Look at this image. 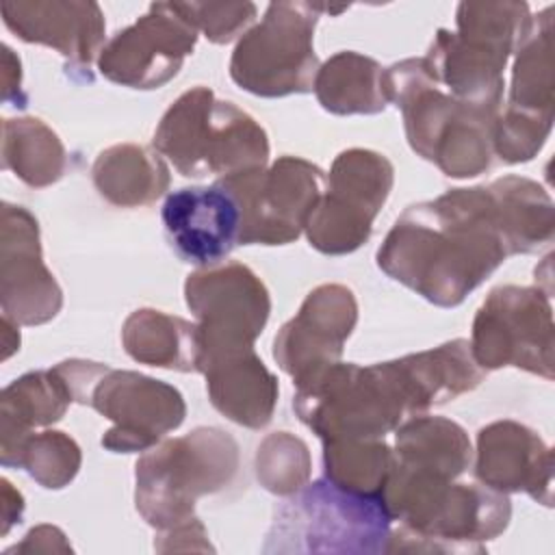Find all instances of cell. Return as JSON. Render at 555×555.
<instances>
[{
    "instance_id": "obj_29",
    "label": "cell",
    "mask_w": 555,
    "mask_h": 555,
    "mask_svg": "<svg viewBox=\"0 0 555 555\" xmlns=\"http://www.w3.org/2000/svg\"><path fill=\"white\" fill-rule=\"evenodd\" d=\"M2 167L24 184L41 189L67 171V152L59 134L39 117H13L2 124Z\"/></svg>"
},
{
    "instance_id": "obj_6",
    "label": "cell",
    "mask_w": 555,
    "mask_h": 555,
    "mask_svg": "<svg viewBox=\"0 0 555 555\" xmlns=\"http://www.w3.org/2000/svg\"><path fill=\"white\" fill-rule=\"evenodd\" d=\"M152 145L184 178H225L264 167L269 160L264 128L234 102L217 100L202 85L184 91L165 111Z\"/></svg>"
},
{
    "instance_id": "obj_20",
    "label": "cell",
    "mask_w": 555,
    "mask_h": 555,
    "mask_svg": "<svg viewBox=\"0 0 555 555\" xmlns=\"http://www.w3.org/2000/svg\"><path fill=\"white\" fill-rule=\"evenodd\" d=\"M475 477L503 494L525 492L553 505V449L522 423L505 418L479 429Z\"/></svg>"
},
{
    "instance_id": "obj_8",
    "label": "cell",
    "mask_w": 555,
    "mask_h": 555,
    "mask_svg": "<svg viewBox=\"0 0 555 555\" xmlns=\"http://www.w3.org/2000/svg\"><path fill=\"white\" fill-rule=\"evenodd\" d=\"M134 505L156 531L191 520L195 503L232 483L238 444L219 427H195L147 449L134 466Z\"/></svg>"
},
{
    "instance_id": "obj_15",
    "label": "cell",
    "mask_w": 555,
    "mask_h": 555,
    "mask_svg": "<svg viewBox=\"0 0 555 555\" xmlns=\"http://www.w3.org/2000/svg\"><path fill=\"white\" fill-rule=\"evenodd\" d=\"M197 30L180 2H154L134 24L115 33L98 56L100 74L130 89H160L193 54Z\"/></svg>"
},
{
    "instance_id": "obj_25",
    "label": "cell",
    "mask_w": 555,
    "mask_h": 555,
    "mask_svg": "<svg viewBox=\"0 0 555 555\" xmlns=\"http://www.w3.org/2000/svg\"><path fill=\"white\" fill-rule=\"evenodd\" d=\"M395 431V455L401 468L457 479L470 466L468 434L451 418L418 414Z\"/></svg>"
},
{
    "instance_id": "obj_33",
    "label": "cell",
    "mask_w": 555,
    "mask_h": 555,
    "mask_svg": "<svg viewBox=\"0 0 555 555\" xmlns=\"http://www.w3.org/2000/svg\"><path fill=\"white\" fill-rule=\"evenodd\" d=\"M186 20L212 43H230L256 20L254 2H180Z\"/></svg>"
},
{
    "instance_id": "obj_4",
    "label": "cell",
    "mask_w": 555,
    "mask_h": 555,
    "mask_svg": "<svg viewBox=\"0 0 555 555\" xmlns=\"http://www.w3.org/2000/svg\"><path fill=\"white\" fill-rule=\"evenodd\" d=\"M384 89L405 126L410 147L449 178H475L492 167L494 121L501 111L481 108L444 91L423 56L384 69Z\"/></svg>"
},
{
    "instance_id": "obj_18",
    "label": "cell",
    "mask_w": 555,
    "mask_h": 555,
    "mask_svg": "<svg viewBox=\"0 0 555 555\" xmlns=\"http://www.w3.org/2000/svg\"><path fill=\"white\" fill-rule=\"evenodd\" d=\"M4 26L26 43L61 52L74 78L93 80L91 63L104 48L106 22L98 2L78 0H7L0 4Z\"/></svg>"
},
{
    "instance_id": "obj_36",
    "label": "cell",
    "mask_w": 555,
    "mask_h": 555,
    "mask_svg": "<svg viewBox=\"0 0 555 555\" xmlns=\"http://www.w3.org/2000/svg\"><path fill=\"white\" fill-rule=\"evenodd\" d=\"M2 74H4V87L2 98L4 102H15V106H26V98L22 93V65L20 59L13 54L9 46H2Z\"/></svg>"
},
{
    "instance_id": "obj_5",
    "label": "cell",
    "mask_w": 555,
    "mask_h": 555,
    "mask_svg": "<svg viewBox=\"0 0 555 555\" xmlns=\"http://www.w3.org/2000/svg\"><path fill=\"white\" fill-rule=\"evenodd\" d=\"M457 30L440 28L423 56L434 80L457 100L499 111L507 59L531 26L527 2H460Z\"/></svg>"
},
{
    "instance_id": "obj_1",
    "label": "cell",
    "mask_w": 555,
    "mask_h": 555,
    "mask_svg": "<svg viewBox=\"0 0 555 555\" xmlns=\"http://www.w3.org/2000/svg\"><path fill=\"white\" fill-rule=\"evenodd\" d=\"M486 371L466 338L377 364L334 362L299 379L293 410L321 440L384 438L408 416L475 390Z\"/></svg>"
},
{
    "instance_id": "obj_32",
    "label": "cell",
    "mask_w": 555,
    "mask_h": 555,
    "mask_svg": "<svg viewBox=\"0 0 555 555\" xmlns=\"http://www.w3.org/2000/svg\"><path fill=\"white\" fill-rule=\"evenodd\" d=\"M310 468L308 444L288 431L269 434L258 444L256 477L260 486L273 494L288 496L304 488L310 479Z\"/></svg>"
},
{
    "instance_id": "obj_26",
    "label": "cell",
    "mask_w": 555,
    "mask_h": 555,
    "mask_svg": "<svg viewBox=\"0 0 555 555\" xmlns=\"http://www.w3.org/2000/svg\"><path fill=\"white\" fill-rule=\"evenodd\" d=\"M126 353L147 366L199 373L197 325L154 308L134 310L121 327Z\"/></svg>"
},
{
    "instance_id": "obj_10",
    "label": "cell",
    "mask_w": 555,
    "mask_h": 555,
    "mask_svg": "<svg viewBox=\"0 0 555 555\" xmlns=\"http://www.w3.org/2000/svg\"><path fill=\"white\" fill-rule=\"evenodd\" d=\"M470 353L483 371L516 366L544 379L555 377V330L548 291L505 284L477 308Z\"/></svg>"
},
{
    "instance_id": "obj_24",
    "label": "cell",
    "mask_w": 555,
    "mask_h": 555,
    "mask_svg": "<svg viewBox=\"0 0 555 555\" xmlns=\"http://www.w3.org/2000/svg\"><path fill=\"white\" fill-rule=\"evenodd\" d=\"M553 9L531 17V26L516 48L512 87L503 113L553 121L555 61H553Z\"/></svg>"
},
{
    "instance_id": "obj_12",
    "label": "cell",
    "mask_w": 555,
    "mask_h": 555,
    "mask_svg": "<svg viewBox=\"0 0 555 555\" xmlns=\"http://www.w3.org/2000/svg\"><path fill=\"white\" fill-rule=\"evenodd\" d=\"M392 184L395 167L384 154L364 147L340 152L304 228L310 247L327 256H343L364 245Z\"/></svg>"
},
{
    "instance_id": "obj_38",
    "label": "cell",
    "mask_w": 555,
    "mask_h": 555,
    "mask_svg": "<svg viewBox=\"0 0 555 555\" xmlns=\"http://www.w3.org/2000/svg\"><path fill=\"white\" fill-rule=\"evenodd\" d=\"M17 349H20L17 323L11 321L9 317H2V360H7Z\"/></svg>"
},
{
    "instance_id": "obj_31",
    "label": "cell",
    "mask_w": 555,
    "mask_h": 555,
    "mask_svg": "<svg viewBox=\"0 0 555 555\" xmlns=\"http://www.w3.org/2000/svg\"><path fill=\"white\" fill-rule=\"evenodd\" d=\"M0 462L2 466L24 468L41 488L61 490L78 475L82 453L78 442L65 431L46 429L26 436L20 447L7 457H0Z\"/></svg>"
},
{
    "instance_id": "obj_11",
    "label": "cell",
    "mask_w": 555,
    "mask_h": 555,
    "mask_svg": "<svg viewBox=\"0 0 555 555\" xmlns=\"http://www.w3.org/2000/svg\"><path fill=\"white\" fill-rule=\"evenodd\" d=\"M327 173L299 156H280L269 167L247 169L217 182L241 212V245H286L301 236L312 208L325 191Z\"/></svg>"
},
{
    "instance_id": "obj_35",
    "label": "cell",
    "mask_w": 555,
    "mask_h": 555,
    "mask_svg": "<svg viewBox=\"0 0 555 555\" xmlns=\"http://www.w3.org/2000/svg\"><path fill=\"white\" fill-rule=\"evenodd\" d=\"M41 553V551H72L65 533L52 525H39L24 535V542L9 548L7 553Z\"/></svg>"
},
{
    "instance_id": "obj_19",
    "label": "cell",
    "mask_w": 555,
    "mask_h": 555,
    "mask_svg": "<svg viewBox=\"0 0 555 555\" xmlns=\"http://www.w3.org/2000/svg\"><path fill=\"white\" fill-rule=\"evenodd\" d=\"M160 217L171 249L199 269L223 262L238 245V204L219 182L171 191L163 202Z\"/></svg>"
},
{
    "instance_id": "obj_30",
    "label": "cell",
    "mask_w": 555,
    "mask_h": 555,
    "mask_svg": "<svg viewBox=\"0 0 555 555\" xmlns=\"http://www.w3.org/2000/svg\"><path fill=\"white\" fill-rule=\"evenodd\" d=\"M397 464L384 438L323 440L325 479L358 494H379Z\"/></svg>"
},
{
    "instance_id": "obj_21",
    "label": "cell",
    "mask_w": 555,
    "mask_h": 555,
    "mask_svg": "<svg viewBox=\"0 0 555 555\" xmlns=\"http://www.w3.org/2000/svg\"><path fill=\"white\" fill-rule=\"evenodd\" d=\"M212 408L236 425L260 429L269 425L278 403V377L256 356L254 347L210 358L202 371Z\"/></svg>"
},
{
    "instance_id": "obj_7",
    "label": "cell",
    "mask_w": 555,
    "mask_h": 555,
    "mask_svg": "<svg viewBox=\"0 0 555 555\" xmlns=\"http://www.w3.org/2000/svg\"><path fill=\"white\" fill-rule=\"evenodd\" d=\"M392 516L379 494H358L330 479L306 483L275 507L264 553H386Z\"/></svg>"
},
{
    "instance_id": "obj_2",
    "label": "cell",
    "mask_w": 555,
    "mask_h": 555,
    "mask_svg": "<svg viewBox=\"0 0 555 555\" xmlns=\"http://www.w3.org/2000/svg\"><path fill=\"white\" fill-rule=\"evenodd\" d=\"M514 256L488 184L408 206L377 249V267L440 308L460 306Z\"/></svg>"
},
{
    "instance_id": "obj_17",
    "label": "cell",
    "mask_w": 555,
    "mask_h": 555,
    "mask_svg": "<svg viewBox=\"0 0 555 555\" xmlns=\"http://www.w3.org/2000/svg\"><path fill=\"white\" fill-rule=\"evenodd\" d=\"M356 321L358 301L351 288L345 284L312 288L299 312L275 334L273 358L278 366L297 384L310 373L338 362Z\"/></svg>"
},
{
    "instance_id": "obj_37",
    "label": "cell",
    "mask_w": 555,
    "mask_h": 555,
    "mask_svg": "<svg viewBox=\"0 0 555 555\" xmlns=\"http://www.w3.org/2000/svg\"><path fill=\"white\" fill-rule=\"evenodd\" d=\"M0 483H2V535H7L15 522H22L24 496L20 494V490L11 486L9 479H0Z\"/></svg>"
},
{
    "instance_id": "obj_27",
    "label": "cell",
    "mask_w": 555,
    "mask_h": 555,
    "mask_svg": "<svg viewBox=\"0 0 555 555\" xmlns=\"http://www.w3.org/2000/svg\"><path fill=\"white\" fill-rule=\"evenodd\" d=\"M312 91L334 115H377L388 106L384 67L353 50L336 52L321 63Z\"/></svg>"
},
{
    "instance_id": "obj_13",
    "label": "cell",
    "mask_w": 555,
    "mask_h": 555,
    "mask_svg": "<svg viewBox=\"0 0 555 555\" xmlns=\"http://www.w3.org/2000/svg\"><path fill=\"white\" fill-rule=\"evenodd\" d=\"M184 301L197 319L199 371L215 356L254 347L271 312L267 286L236 260L189 273Z\"/></svg>"
},
{
    "instance_id": "obj_3",
    "label": "cell",
    "mask_w": 555,
    "mask_h": 555,
    "mask_svg": "<svg viewBox=\"0 0 555 555\" xmlns=\"http://www.w3.org/2000/svg\"><path fill=\"white\" fill-rule=\"evenodd\" d=\"M382 499L392 520L386 553H486L512 518L507 494L395 464Z\"/></svg>"
},
{
    "instance_id": "obj_9",
    "label": "cell",
    "mask_w": 555,
    "mask_h": 555,
    "mask_svg": "<svg viewBox=\"0 0 555 555\" xmlns=\"http://www.w3.org/2000/svg\"><path fill=\"white\" fill-rule=\"evenodd\" d=\"M319 15L312 2H271L262 20L238 39L230 78L260 98L310 93L321 67L314 52Z\"/></svg>"
},
{
    "instance_id": "obj_22",
    "label": "cell",
    "mask_w": 555,
    "mask_h": 555,
    "mask_svg": "<svg viewBox=\"0 0 555 555\" xmlns=\"http://www.w3.org/2000/svg\"><path fill=\"white\" fill-rule=\"evenodd\" d=\"M69 403H74L72 392L54 366L24 373L4 386L0 395V457L13 453L37 427L61 421Z\"/></svg>"
},
{
    "instance_id": "obj_28",
    "label": "cell",
    "mask_w": 555,
    "mask_h": 555,
    "mask_svg": "<svg viewBox=\"0 0 555 555\" xmlns=\"http://www.w3.org/2000/svg\"><path fill=\"white\" fill-rule=\"evenodd\" d=\"M488 186L514 254H531L553 241L555 208L542 184L525 176H503Z\"/></svg>"
},
{
    "instance_id": "obj_16",
    "label": "cell",
    "mask_w": 555,
    "mask_h": 555,
    "mask_svg": "<svg viewBox=\"0 0 555 555\" xmlns=\"http://www.w3.org/2000/svg\"><path fill=\"white\" fill-rule=\"evenodd\" d=\"M0 306L17 325L48 323L63 306V291L43 262L37 217L9 202L0 215Z\"/></svg>"
},
{
    "instance_id": "obj_23",
    "label": "cell",
    "mask_w": 555,
    "mask_h": 555,
    "mask_svg": "<svg viewBox=\"0 0 555 555\" xmlns=\"http://www.w3.org/2000/svg\"><path fill=\"white\" fill-rule=\"evenodd\" d=\"M98 193L113 206H150L169 189L165 158L147 145L117 143L102 150L91 167Z\"/></svg>"
},
{
    "instance_id": "obj_14",
    "label": "cell",
    "mask_w": 555,
    "mask_h": 555,
    "mask_svg": "<svg viewBox=\"0 0 555 555\" xmlns=\"http://www.w3.org/2000/svg\"><path fill=\"white\" fill-rule=\"evenodd\" d=\"M87 405L113 423L102 436V447L113 453L147 451L178 429L186 416V403L178 388L108 364L93 382Z\"/></svg>"
},
{
    "instance_id": "obj_34",
    "label": "cell",
    "mask_w": 555,
    "mask_h": 555,
    "mask_svg": "<svg viewBox=\"0 0 555 555\" xmlns=\"http://www.w3.org/2000/svg\"><path fill=\"white\" fill-rule=\"evenodd\" d=\"M154 548L160 553H169V551H212L206 529L199 522L197 516H193L186 522H180L171 529L158 531L156 540H154Z\"/></svg>"
}]
</instances>
